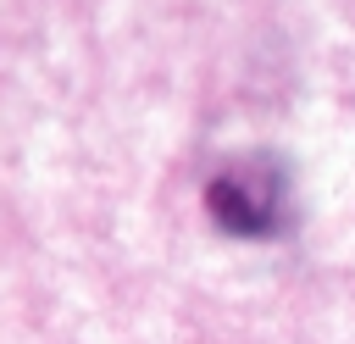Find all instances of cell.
Listing matches in <instances>:
<instances>
[{"instance_id": "obj_1", "label": "cell", "mask_w": 355, "mask_h": 344, "mask_svg": "<svg viewBox=\"0 0 355 344\" xmlns=\"http://www.w3.org/2000/svg\"><path fill=\"white\" fill-rule=\"evenodd\" d=\"M205 211L222 233L239 239H272L288 222V178L277 172V161L266 155H244L227 161L211 183H205Z\"/></svg>"}]
</instances>
